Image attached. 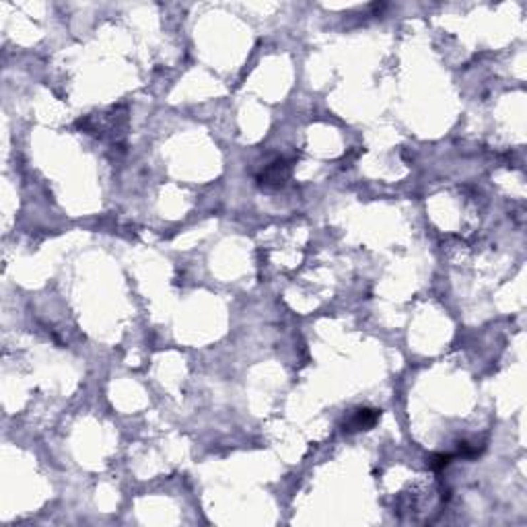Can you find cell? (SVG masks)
Wrapping results in <instances>:
<instances>
[{
    "label": "cell",
    "mask_w": 527,
    "mask_h": 527,
    "mask_svg": "<svg viewBox=\"0 0 527 527\" xmlns=\"http://www.w3.org/2000/svg\"><path fill=\"white\" fill-rule=\"evenodd\" d=\"M382 419V410H373V408H361L357 410L350 419L344 422V431L348 433H357V431H369L377 424V420Z\"/></svg>",
    "instance_id": "cell-2"
},
{
    "label": "cell",
    "mask_w": 527,
    "mask_h": 527,
    "mask_svg": "<svg viewBox=\"0 0 527 527\" xmlns=\"http://www.w3.org/2000/svg\"><path fill=\"white\" fill-rule=\"evenodd\" d=\"M291 171L292 167L287 159H276L264 167V171L257 175V183L262 188H282L287 180L291 178Z\"/></svg>",
    "instance_id": "cell-1"
},
{
    "label": "cell",
    "mask_w": 527,
    "mask_h": 527,
    "mask_svg": "<svg viewBox=\"0 0 527 527\" xmlns=\"http://www.w3.org/2000/svg\"><path fill=\"white\" fill-rule=\"evenodd\" d=\"M454 457L455 455H433V457H431V468L439 472V470L447 468V466H449V461H451Z\"/></svg>",
    "instance_id": "cell-3"
}]
</instances>
